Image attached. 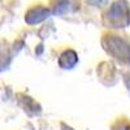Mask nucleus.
<instances>
[{"label":"nucleus","mask_w":130,"mask_h":130,"mask_svg":"<svg viewBox=\"0 0 130 130\" xmlns=\"http://www.w3.org/2000/svg\"><path fill=\"white\" fill-rule=\"evenodd\" d=\"M77 62H78V56L73 50L64 51L59 57V65L62 69H72L77 65Z\"/></svg>","instance_id":"4"},{"label":"nucleus","mask_w":130,"mask_h":130,"mask_svg":"<svg viewBox=\"0 0 130 130\" xmlns=\"http://www.w3.org/2000/svg\"><path fill=\"white\" fill-rule=\"evenodd\" d=\"M105 51L122 62L130 61V46L120 35H107L103 39Z\"/></svg>","instance_id":"1"},{"label":"nucleus","mask_w":130,"mask_h":130,"mask_svg":"<svg viewBox=\"0 0 130 130\" xmlns=\"http://www.w3.org/2000/svg\"><path fill=\"white\" fill-rule=\"evenodd\" d=\"M51 13L52 12L48 8L37 7V8L30 9L29 12L26 13L25 21H26V24H29V25H37V24H40V22H43V21H46L51 16Z\"/></svg>","instance_id":"3"},{"label":"nucleus","mask_w":130,"mask_h":130,"mask_svg":"<svg viewBox=\"0 0 130 130\" xmlns=\"http://www.w3.org/2000/svg\"><path fill=\"white\" fill-rule=\"evenodd\" d=\"M73 10V2L72 0H56L53 5V13L56 14H65Z\"/></svg>","instance_id":"5"},{"label":"nucleus","mask_w":130,"mask_h":130,"mask_svg":"<svg viewBox=\"0 0 130 130\" xmlns=\"http://www.w3.org/2000/svg\"><path fill=\"white\" fill-rule=\"evenodd\" d=\"M105 18L115 27H125L129 24V20H130L127 4L124 0H117V2H115L109 7V9L107 10Z\"/></svg>","instance_id":"2"},{"label":"nucleus","mask_w":130,"mask_h":130,"mask_svg":"<svg viewBox=\"0 0 130 130\" xmlns=\"http://www.w3.org/2000/svg\"><path fill=\"white\" fill-rule=\"evenodd\" d=\"M87 2L91 4V5H95V7H102L103 4L107 3V0H87Z\"/></svg>","instance_id":"6"}]
</instances>
